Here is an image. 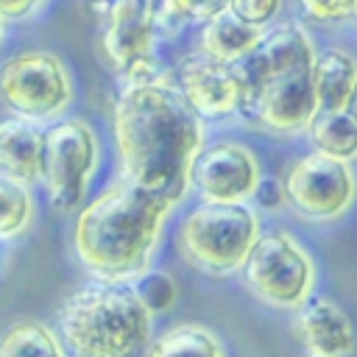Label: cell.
Masks as SVG:
<instances>
[{
  "mask_svg": "<svg viewBox=\"0 0 357 357\" xmlns=\"http://www.w3.org/2000/svg\"><path fill=\"white\" fill-rule=\"evenodd\" d=\"M112 123L123 176L176 206L190 190L204 120L184 100L173 73L153 64L123 78Z\"/></svg>",
  "mask_w": 357,
  "mask_h": 357,
  "instance_id": "1",
  "label": "cell"
},
{
  "mask_svg": "<svg viewBox=\"0 0 357 357\" xmlns=\"http://www.w3.org/2000/svg\"><path fill=\"white\" fill-rule=\"evenodd\" d=\"M170 204L126 176L78 209L73 248L78 262L103 282H134L151 268Z\"/></svg>",
  "mask_w": 357,
  "mask_h": 357,
  "instance_id": "2",
  "label": "cell"
},
{
  "mask_svg": "<svg viewBox=\"0 0 357 357\" xmlns=\"http://www.w3.org/2000/svg\"><path fill=\"white\" fill-rule=\"evenodd\" d=\"M312 59L315 42L301 22L268 25L259 42L234 64L243 86L237 112L268 134L307 131L318 112Z\"/></svg>",
  "mask_w": 357,
  "mask_h": 357,
  "instance_id": "3",
  "label": "cell"
},
{
  "mask_svg": "<svg viewBox=\"0 0 357 357\" xmlns=\"http://www.w3.org/2000/svg\"><path fill=\"white\" fill-rule=\"evenodd\" d=\"M56 321L67 357H142L153 337L134 282L95 279L61 301Z\"/></svg>",
  "mask_w": 357,
  "mask_h": 357,
  "instance_id": "4",
  "label": "cell"
},
{
  "mask_svg": "<svg viewBox=\"0 0 357 357\" xmlns=\"http://www.w3.org/2000/svg\"><path fill=\"white\" fill-rule=\"evenodd\" d=\"M259 234V218L248 204L204 201L184 215L176 245L181 259L192 268L212 276H226L243 268Z\"/></svg>",
  "mask_w": 357,
  "mask_h": 357,
  "instance_id": "5",
  "label": "cell"
},
{
  "mask_svg": "<svg viewBox=\"0 0 357 357\" xmlns=\"http://www.w3.org/2000/svg\"><path fill=\"white\" fill-rule=\"evenodd\" d=\"M240 276L254 298L279 310H298L315 290V262L287 231L259 234Z\"/></svg>",
  "mask_w": 357,
  "mask_h": 357,
  "instance_id": "6",
  "label": "cell"
},
{
  "mask_svg": "<svg viewBox=\"0 0 357 357\" xmlns=\"http://www.w3.org/2000/svg\"><path fill=\"white\" fill-rule=\"evenodd\" d=\"M100 162L95 128L81 117H59L42 134V176L53 209L75 212Z\"/></svg>",
  "mask_w": 357,
  "mask_h": 357,
  "instance_id": "7",
  "label": "cell"
},
{
  "mask_svg": "<svg viewBox=\"0 0 357 357\" xmlns=\"http://www.w3.org/2000/svg\"><path fill=\"white\" fill-rule=\"evenodd\" d=\"M0 100L17 117L59 120L75 100V84L56 53L22 50L0 61Z\"/></svg>",
  "mask_w": 357,
  "mask_h": 357,
  "instance_id": "8",
  "label": "cell"
},
{
  "mask_svg": "<svg viewBox=\"0 0 357 357\" xmlns=\"http://www.w3.org/2000/svg\"><path fill=\"white\" fill-rule=\"evenodd\" d=\"M284 206H290L301 220L329 223L346 215L357 198V176L351 162L310 151L298 156L282 176Z\"/></svg>",
  "mask_w": 357,
  "mask_h": 357,
  "instance_id": "9",
  "label": "cell"
},
{
  "mask_svg": "<svg viewBox=\"0 0 357 357\" xmlns=\"http://www.w3.org/2000/svg\"><path fill=\"white\" fill-rule=\"evenodd\" d=\"M156 22L151 0H112L100 17V50L123 81L156 64Z\"/></svg>",
  "mask_w": 357,
  "mask_h": 357,
  "instance_id": "10",
  "label": "cell"
},
{
  "mask_svg": "<svg viewBox=\"0 0 357 357\" xmlns=\"http://www.w3.org/2000/svg\"><path fill=\"white\" fill-rule=\"evenodd\" d=\"M259 178L262 167L257 153L234 139L201 145L190 170V187H195L201 201L215 204H245Z\"/></svg>",
  "mask_w": 357,
  "mask_h": 357,
  "instance_id": "11",
  "label": "cell"
},
{
  "mask_svg": "<svg viewBox=\"0 0 357 357\" xmlns=\"http://www.w3.org/2000/svg\"><path fill=\"white\" fill-rule=\"evenodd\" d=\"M184 100L201 120H223L240 109L243 86L234 64L218 61L201 50L184 53L170 70Z\"/></svg>",
  "mask_w": 357,
  "mask_h": 357,
  "instance_id": "12",
  "label": "cell"
},
{
  "mask_svg": "<svg viewBox=\"0 0 357 357\" xmlns=\"http://www.w3.org/2000/svg\"><path fill=\"white\" fill-rule=\"evenodd\" d=\"M296 335L310 357H349L354 351V326L332 298L310 296L296 312Z\"/></svg>",
  "mask_w": 357,
  "mask_h": 357,
  "instance_id": "13",
  "label": "cell"
},
{
  "mask_svg": "<svg viewBox=\"0 0 357 357\" xmlns=\"http://www.w3.org/2000/svg\"><path fill=\"white\" fill-rule=\"evenodd\" d=\"M42 123L28 117H6L0 123V173L20 181L36 184L42 176Z\"/></svg>",
  "mask_w": 357,
  "mask_h": 357,
  "instance_id": "14",
  "label": "cell"
},
{
  "mask_svg": "<svg viewBox=\"0 0 357 357\" xmlns=\"http://www.w3.org/2000/svg\"><path fill=\"white\" fill-rule=\"evenodd\" d=\"M354 84H357V59L346 47L315 50L312 89L318 109H346Z\"/></svg>",
  "mask_w": 357,
  "mask_h": 357,
  "instance_id": "15",
  "label": "cell"
},
{
  "mask_svg": "<svg viewBox=\"0 0 357 357\" xmlns=\"http://www.w3.org/2000/svg\"><path fill=\"white\" fill-rule=\"evenodd\" d=\"M265 28L248 25L243 20H237L231 11H220L212 20H206L198 31V50L226 61V64H237L262 36Z\"/></svg>",
  "mask_w": 357,
  "mask_h": 357,
  "instance_id": "16",
  "label": "cell"
},
{
  "mask_svg": "<svg viewBox=\"0 0 357 357\" xmlns=\"http://www.w3.org/2000/svg\"><path fill=\"white\" fill-rule=\"evenodd\" d=\"M142 357H226V351L209 326L176 324L151 337Z\"/></svg>",
  "mask_w": 357,
  "mask_h": 357,
  "instance_id": "17",
  "label": "cell"
},
{
  "mask_svg": "<svg viewBox=\"0 0 357 357\" xmlns=\"http://www.w3.org/2000/svg\"><path fill=\"white\" fill-rule=\"evenodd\" d=\"M315 151L351 162L357 156V120L346 109H318L307 126Z\"/></svg>",
  "mask_w": 357,
  "mask_h": 357,
  "instance_id": "18",
  "label": "cell"
},
{
  "mask_svg": "<svg viewBox=\"0 0 357 357\" xmlns=\"http://www.w3.org/2000/svg\"><path fill=\"white\" fill-rule=\"evenodd\" d=\"M0 357H67V351L47 324L25 318L0 332Z\"/></svg>",
  "mask_w": 357,
  "mask_h": 357,
  "instance_id": "19",
  "label": "cell"
},
{
  "mask_svg": "<svg viewBox=\"0 0 357 357\" xmlns=\"http://www.w3.org/2000/svg\"><path fill=\"white\" fill-rule=\"evenodd\" d=\"M229 0H151V14L159 36H176L190 25H204L226 11Z\"/></svg>",
  "mask_w": 357,
  "mask_h": 357,
  "instance_id": "20",
  "label": "cell"
},
{
  "mask_svg": "<svg viewBox=\"0 0 357 357\" xmlns=\"http://www.w3.org/2000/svg\"><path fill=\"white\" fill-rule=\"evenodd\" d=\"M33 220V198L25 184L0 173V240L22 234Z\"/></svg>",
  "mask_w": 357,
  "mask_h": 357,
  "instance_id": "21",
  "label": "cell"
},
{
  "mask_svg": "<svg viewBox=\"0 0 357 357\" xmlns=\"http://www.w3.org/2000/svg\"><path fill=\"white\" fill-rule=\"evenodd\" d=\"M134 287L139 293V298L145 301V307L156 315V312H165L167 307H173L176 301V282L165 273V271H145L142 276L134 279Z\"/></svg>",
  "mask_w": 357,
  "mask_h": 357,
  "instance_id": "22",
  "label": "cell"
},
{
  "mask_svg": "<svg viewBox=\"0 0 357 357\" xmlns=\"http://www.w3.org/2000/svg\"><path fill=\"white\" fill-rule=\"evenodd\" d=\"M304 17L321 25H340L357 17V0H298Z\"/></svg>",
  "mask_w": 357,
  "mask_h": 357,
  "instance_id": "23",
  "label": "cell"
},
{
  "mask_svg": "<svg viewBox=\"0 0 357 357\" xmlns=\"http://www.w3.org/2000/svg\"><path fill=\"white\" fill-rule=\"evenodd\" d=\"M226 11H231L237 20L257 25V28H268L273 25V20L282 11V0H229Z\"/></svg>",
  "mask_w": 357,
  "mask_h": 357,
  "instance_id": "24",
  "label": "cell"
},
{
  "mask_svg": "<svg viewBox=\"0 0 357 357\" xmlns=\"http://www.w3.org/2000/svg\"><path fill=\"white\" fill-rule=\"evenodd\" d=\"M45 3H47V0H0V20H3L6 25L25 22V20L36 17Z\"/></svg>",
  "mask_w": 357,
  "mask_h": 357,
  "instance_id": "25",
  "label": "cell"
},
{
  "mask_svg": "<svg viewBox=\"0 0 357 357\" xmlns=\"http://www.w3.org/2000/svg\"><path fill=\"white\" fill-rule=\"evenodd\" d=\"M251 198H254L257 206L265 209V212H276V209H282V206H284L282 178H259V184H257V190H254Z\"/></svg>",
  "mask_w": 357,
  "mask_h": 357,
  "instance_id": "26",
  "label": "cell"
},
{
  "mask_svg": "<svg viewBox=\"0 0 357 357\" xmlns=\"http://www.w3.org/2000/svg\"><path fill=\"white\" fill-rule=\"evenodd\" d=\"M346 112L357 120V84H354V89H351V95H349V100H346Z\"/></svg>",
  "mask_w": 357,
  "mask_h": 357,
  "instance_id": "27",
  "label": "cell"
},
{
  "mask_svg": "<svg viewBox=\"0 0 357 357\" xmlns=\"http://www.w3.org/2000/svg\"><path fill=\"white\" fill-rule=\"evenodd\" d=\"M3 39H6V22L0 20V45H3Z\"/></svg>",
  "mask_w": 357,
  "mask_h": 357,
  "instance_id": "28",
  "label": "cell"
},
{
  "mask_svg": "<svg viewBox=\"0 0 357 357\" xmlns=\"http://www.w3.org/2000/svg\"><path fill=\"white\" fill-rule=\"evenodd\" d=\"M354 20H357V17H354Z\"/></svg>",
  "mask_w": 357,
  "mask_h": 357,
  "instance_id": "29",
  "label": "cell"
}]
</instances>
